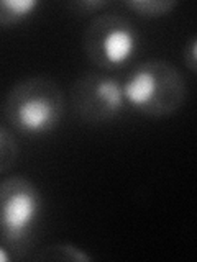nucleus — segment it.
I'll list each match as a JSON object with an SVG mask.
<instances>
[{"label": "nucleus", "instance_id": "obj_1", "mask_svg": "<svg viewBox=\"0 0 197 262\" xmlns=\"http://www.w3.org/2000/svg\"><path fill=\"white\" fill-rule=\"evenodd\" d=\"M66 97L57 82L46 76L27 77L8 90L4 100V123L27 136H45L57 128Z\"/></svg>", "mask_w": 197, "mask_h": 262}, {"label": "nucleus", "instance_id": "obj_5", "mask_svg": "<svg viewBox=\"0 0 197 262\" xmlns=\"http://www.w3.org/2000/svg\"><path fill=\"white\" fill-rule=\"evenodd\" d=\"M69 100L74 115L90 125L113 121L127 106L122 82L101 72H87L76 79Z\"/></svg>", "mask_w": 197, "mask_h": 262}, {"label": "nucleus", "instance_id": "obj_6", "mask_svg": "<svg viewBox=\"0 0 197 262\" xmlns=\"http://www.w3.org/2000/svg\"><path fill=\"white\" fill-rule=\"evenodd\" d=\"M92 259L94 257L90 254L72 243H54L45 246L33 256V260L41 262H90Z\"/></svg>", "mask_w": 197, "mask_h": 262}, {"label": "nucleus", "instance_id": "obj_4", "mask_svg": "<svg viewBox=\"0 0 197 262\" xmlns=\"http://www.w3.org/2000/svg\"><path fill=\"white\" fill-rule=\"evenodd\" d=\"M87 59L105 71L122 69L133 59L140 48V33L131 20L120 13L95 15L82 35Z\"/></svg>", "mask_w": 197, "mask_h": 262}, {"label": "nucleus", "instance_id": "obj_9", "mask_svg": "<svg viewBox=\"0 0 197 262\" xmlns=\"http://www.w3.org/2000/svg\"><path fill=\"white\" fill-rule=\"evenodd\" d=\"M12 131L5 123L0 125V174H7L15 166L20 154L18 143Z\"/></svg>", "mask_w": 197, "mask_h": 262}, {"label": "nucleus", "instance_id": "obj_10", "mask_svg": "<svg viewBox=\"0 0 197 262\" xmlns=\"http://www.w3.org/2000/svg\"><path fill=\"white\" fill-rule=\"evenodd\" d=\"M110 5L112 2H109V0H81V2H72L69 7L72 8L74 13H77L81 16H87L92 13H98Z\"/></svg>", "mask_w": 197, "mask_h": 262}, {"label": "nucleus", "instance_id": "obj_11", "mask_svg": "<svg viewBox=\"0 0 197 262\" xmlns=\"http://www.w3.org/2000/svg\"><path fill=\"white\" fill-rule=\"evenodd\" d=\"M183 61L186 68L197 74V35L191 36L183 48Z\"/></svg>", "mask_w": 197, "mask_h": 262}, {"label": "nucleus", "instance_id": "obj_3", "mask_svg": "<svg viewBox=\"0 0 197 262\" xmlns=\"http://www.w3.org/2000/svg\"><path fill=\"white\" fill-rule=\"evenodd\" d=\"M43 211V196L25 176L5 177L0 184V236L2 244L22 259L35 237Z\"/></svg>", "mask_w": 197, "mask_h": 262}, {"label": "nucleus", "instance_id": "obj_2", "mask_svg": "<svg viewBox=\"0 0 197 262\" xmlns=\"http://www.w3.org/2000/svg\"><path fill=\"white\" fill-rule=\"evenodd\" d=\"M127 105L151 118L174 115L187 98V82L174 64L148 59L136 64L123 82Z\"/></svg>", "mask_w": 197, "mask_h": 262}, {"label": "nucleus", "instance_id": "obj_7", "mask_svg": "<svg viewBox=\"0 0 197 262\" xmlns=\"http://www.w3.org/2000/svg\"><path fill=\"white\" fill-rule=\"evenodd\" d=\"M38 0H2L0 2V25L12 28L27 21L40 8Z\"/></svg>", "mask_w": 197, "mask_h": 262}, {"label": "nucleus", "instance_id": "obj_8", "mask_svg": "<svg viewBox=\"0 0 197 262\" xmlns=\"http://www.w3.org/2000/svg\"><path fill=\"white\" fill-rule=\"evenodd\" d=\"M178 5V0H125L123 2V7L145 20L163 18L174 12Z\"/></svg>", "mask_w": 197, "mask_h": 262}]
</instances>
